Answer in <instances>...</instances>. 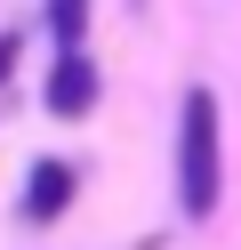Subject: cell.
I'll use <instances>...</instances> for the list:
<instances>
[{
  "instance_id": "6da1fadb",
  "label": "cell",
  "mask_w": 241,
  "mask_h": 250,
  "mask_svg": "<svg viewBox=\"0 0 241 250\" xmlns=\"http://www.w3.org/2000/svg\"><path fill=\"white\" fill-rule=\"evenodd\" d=\"M177 202L185 218L217 210V97L209 89H185L177 105Z\"/></svg>"
},
{
  "instance_id": "7a4b0ae2",
  "label": "cell",
  "mask_w": 241,
  "mask_h": 250,
  "mask_svg": "<svg viewBox=\"0 0 241 250\" xmlns=\"http://www.w3.org/2000/svg\"><path fill=\"white\" fill-rule=\"evenodd\" d=\"M89 105H96V65H89L80 49H64L56 73H48V113L73 121V113H89Z\"/></svg>"
},
{
  "instance_id": "3957f363",
  "label": "cell",
  "mask_w": 241,
  "mask_h": 250,
  "mask_svg": "<svg viewBox=\"0 0 241 250\" xmlns=\"http://www.w3.org/2000/svg\"><path fill=\"white\" fill-rule=\"evenodd\" d=\"M64 202H73V162H32V178H24V218H32V226H56Z\"/></svg>"
},
{
  "instance_id": "277c9868",
  "label": "cell",
  "mask_w": 241,
  "mask_h": 250,
  "mask_svg": "<svg viewBox=\"0 0 241 250\" xmlns=\"http://www.w3.org/2000/svg\"><path fill=\"white\" fill-rule=\"evenodd\" d=\"M80 24H89V0H48V33L64 49H80Z\"/></svg>"
},
{
  "instance_id": "5b68a950",
  "label": "cell",
  "mask_w": 241,
  "mask_h": 250,
  "mask_svg": "<svg viewBox=\"0 0 241 250\" xmlns=\"http://www.w3.org/2000/svg\"><path fill=\"white\" fill-rule=\"evenodd\" d=\"M16 73V33H0V81Z\"/></svg>"
}]
</instances>
